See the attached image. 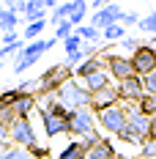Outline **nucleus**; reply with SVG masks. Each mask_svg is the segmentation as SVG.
Returning a JSON list of instances; mask_svg holds the SVG:
<instances>
[{
    "mask_svg": "<svg viewBox=\"0 0 156 159\" xmlns=\"http://www.w3.org/2000/svg\"><path fill=\"white\" fill-rule=\"evenodd\" d=\"M118 93H121V104H137L142 96H145V82L142 77H129L123 82H118Z\"/></svg>",
    "mask_w": 156,
    "mask_h": 159,
    "instance_id": "9b49d317",
    "label": "nucleus"
},
{
    "mask_svg": "<svg viewBox=\"0 0 156 159\" xmlns=\"http://www.w3.org/2000/svg\"><path fill=\"white\" fill-rule=\"evenodd\" d=\"M140 44H142V41H140V39H134V36H126L123 41H121V47H123V49H129V52H134V49L140 47Z\"/></svg>",
    "mask_w": 156,
    "mask_h": 159,
    "instance_id": "e433bc0d",
    "label": "nucleus"
},
{
    "mask_svg": "<svg viewBox=\"0 0 156 159\" xmlns=\"http://www.w3.org/2000/svg\"><path fill=\"white\" fill-rule=\"evenodd\" d=\"M8 140L14 148H25V151H30L38 145V134H36V129H33V121L30 118H16L14 124L8 126Z\"/></svg>",
    "mask_w": 156,
    "mask_h": 159,
    "instance_id": "39448f33",
    "label": "nucleus"
},
{
    "mask_svg": "<svg viewBox=\"0 0 156 159\" xmlns=\"http://www.w3.org/2000/svg\"><path fill=\"white\" fill-rule=\"evenodd\" d=\"M142 82H145V93L156 96V71H154V74H148V77H142Z\"/></svg>",
    "mask_w": 156,
    "mask_h": 159,
    "instance_id": "c9c22d12",
    "label": "nucleus"
},
{
    "mask_svg": "<svg viewBox=\"0 0 156 159\" xmlns=\"http://www.w3.org/2000/svg\"><path fill=\"white\" fill-rule=\"evenodd\" d=\"M0 159H33L30 157V151H25V148H3L0 151Z\"/></svg>",
    "mask_w": 156,
    "mask_h": 159,
    "instance_id": "cd10ccee",
    "label": "nucleus"
},
{
    "mask_svg": "<svg viewBox=\"0 0 156 159\" xmlns=\"http://www.w3.org/2000/svg\"><path fill=\"white\" fill-rule=\"evenodd\" d=\"M14 121H16L14 107H3V104H0V124H3V126H11Z\"/></svg>",
    "mask_w": 156,
    "mask_h": 159,
    "instance_id": "2f4dec72",
    "label": "nucleus"
},
{
    "mask_svg": "<svg viewBox=\"0 0 156 159\" xmlns=\"http://www.w3.org/2000/svg\"><path fill=\"white\" fill-rule=\"evenodd\" d=\"M6 143H8V126H3V124H0V148H3Z\"/></svg>",
    "mask_w": 156,
    "mask_h": 159,
    "instance_id": "58836bf2",
    "label": "nucleus"
},
{
    "mask_svg": "<svg viewBox=\"0 0 156 159\" xmlns=\"http://www.w3.org/2000/svg\"><path fill=\"white\" fill-rule=\"evenodd\" d=\"M38 107V99L30 93H22L19 99H16V104H14V112H16V118H30V112Z\"/></svg>",
    "mask_w": 156,
    "mask_h": 159,
    "instance_id": "f3484780",
    "label": "nucleus"
},
{
    "mask_svg": "<svg viewBox=\"0 0 156 159\" xmlns=\"http://www.w3.org/2000/svg\"><path fill=\"white\" fill-rule=\"evenodd\" d=\"M129 61H131V69H134L137 77H148V74L156 71V49L151 44H140V47L131 52Z\"/></svg>",
    "mask_w": 156,
    "mask_h": 159,
    "instance_id": "6e6552de",
    "label": "nucleus"
},
{
    "mask_svg": "<svg viewBox=\"0 0 156 159\" xmlns=\"http://www.w3.org/2000/svg\"><path fill=\"white\" fill-rule=\"evenodd\" d=\"M140 159H156V137H151L140 145Z\"/></svg>",
    "mask_w": 156,
    "mask_h": 159,
    "instance_id": "7c9ffc66",
    "label": "nucleus"
},
{
    "mask_svg": "<svg viewBox=\"0 0 156 159\" xmlns=\"http://www.w3.org/2000/svg\"><path fill=\"white\" fill-rule=\"evenodd\" d=\"M121 25H123V28L140 25V14H137V11H123V16H121Z\"/></svg>",
    "mask_w": 156,
    "mask_h": 159,
    "instance_id": "473e14b6",
    "label": "nucleus"
},
{
    "mask_svg": "<svg viewBox=\"0 0 156 159\" xmlns=\"http://www.w3.org/2000/svg\"><path fill=\"white\" fill-rule=\"evenodd\" d=\"M82 44H85V41H82V39H79V33L74 30L66 41H63V49H66V55H74V52H79V49H82Z\"/></svg>",
    "mask_w": 156,
    "mask_h": 159,
    "instance_id": "a878e982",
    "label": "nucleus"
},
{
    "mask_svg": "<svg viewBox=\"0 0 156 159\" xmlns=\"http://www.w3.org/2000/svg\"><path fill=\"white\" fill-rule=\"evenodd\" d=\"M77 33L85 44H99L101 41V30H96L93 25H82V28H77Z\"/></svg>",
    "mask_w": 156,
    "mask_h": 159,
    "instance_id": "b1692460",
    "label": "nucleus"
},
{
    "mask_svg": "<svg viewBox=\"0 0 156 159\" xmlns=\"http://www.w3.org/2000/svg\"><path fill=\"white\" fill-rule=\"evenodd\" d=\"M126 107V134L121 137L129 145H142L145 140H151V121L148 115H142L137 110V104H123Z\"/></svg>",
    "mask_w": 156,
    "mask_h": 159,
    "instance_id": "f257e3e1",
    "label": "nucleus"
},
{
    "mask_svg": "<svg viewBox=\"0 0 156 159\" xmlns=\"http://www.w3.org/2000/svg\"><path fill=\"white\" fill-rule=\"evenodd\" d=\"M82 85H85L91 93H96V91H101V88L112 85V77H109L107 71H96V74H91V77H85V80H82Z\"/></svg>",
    "mask_w": 156,
    "mask_h": 159,
    "instance_id": "a211bd4d",
    "label": "nucleus"
},
{
    "mask_svg": "<svg viewBox=\"0 0 156 159\" xmlns=\"http://www.w3.org/2000/svg\"><path fill=\"white\" fill-rule=\"evenodd\" d=\"M140 33H151V36H156V11H151V14L140 16Z\"/></svg>",
    "mask_w": 156,
    "mask_h": 159,
    "instance_id": "bb28decb",
    "label": "nucleus"
},
{
    "mask_svg": "<svg viewBox=\"0 0 156 159\" xmlns=\"http://www.w3.org/2000/svg\"><path fill=\"white\" fill-rule=\"evenodd\" d=\"M151 137H156V118L151 121Z\"/></svg>",
    "mask_w": 156,
    "mask_h": 159,
    "instance_id": "ea45409f",
    "label": "nucleus"
},
{
    "mask_svg": "<svg viewBox=\"0 0 156 159\" xmlns=\"http://www.w3.org/2000/svg\"><path fill=\"white\" fill-rule=\"evenodd\" d=\"M71 33H74V25H71V22H58V25H55V33H52V36H55L58 41H66V39H69Z\"/></svg>",
    "mask_w": 156,
    "mask_h": 159,
    "instance_id": "c85d7f7f",
    "label": "nucleus"
},
{
    "mask_svg": "<svg viewBox=\"0 0 156 159\" xmlns=\"http://www.w3.org/2000/svg\"><path fill=\"white\" fill-rule=\"evenodd\" d=\"M41 121H44V134H47L49 140H55V137H60V134H69V118H58V115H49L47 110H41Z\"/></svg>",
    "mask_w": 156,
    "mask_h": 159,
    "instance_id": "ddd939ff",
    "label": "nucleus"
},
{
    "mask_svg": "<svg viewBox=\"0 0 156 159\" xmlns=\"http://www.w3.org/2000/svg\"><path fill=\"white\" fill-rule=\"evenodd\" d=\"M41 19H49V11L44 6V0H25V14H22V22H41Z\"/></svg>",
    "mask_w": 156,
    "mask_h": 159,
    "instance_id": "4468645a",
    "label": "nucleus"
},
{
    "mask_svg": "<svg viewBox=\"0 0 156 159\" xmlns=\"http://www.w3.org/2000/svg\"><path fill=\"white\" fill-rule=\"evenodd\" d=\"M14 44H19V33H3V47H14Z\"/></svg>",
    "mask_w": 156,
    "mask_h": 159,
    "instance_id": "4c0bfd02",
    "label": "nucleus"
},
{
    "mask_svg": "<svg viewBox=\"0 0 156 159\" xmlns=\"http://www.w3.org/2000/svg\"><path fill=\"white\" fill-rule=\"evenodd\" d=\"M3 14H6V6H0V19H3Z\"/></svg>",
    "mask_w": 156,
    "mask_h": 159,
    "instance_id": "79ce46f5",
    "label": "nucleus"
},
{
    "mask_svg": "<svg viewBox=\"0 0 156 159\" xmlns=\"http://www.w3.org/2000/svg\"><path fill=\"white\" fill-rule=\"evenodd\" d=\"M38 80H41V96H44V93H55L63 82L74 80V71H71L66 63H58V66H49Z\"/></svg>",
    "mask_w": 156,
    "mask_h": 159,
    "instance_id": "0eeeda50",
    "label": "nucleus"
},
{
    "mask_svg": "<svg viewBox=\"0 0 156 159\" xmlns=\"http://www.w3.org/2000/svg\"><path fill=\"white\" fill-rule=\"evenodd\" d=\"M154 118H156V115H154Z\"/></svg>",
    "mask_w": 156,
    "mask_h": 159,
    "instance_id": "37998d69",
    "label": "nucleus"
},
{
    "mask_svg": "<svg viewBox=\"0 0 156 159\" xmlns=\"http://www.w3.org/2000/svg\"><path fill=\"white\" fill-rule=\"evenodd\" d=\"M55 99H58V102H60V104H63L69 112L91 107V91H88L82 82H77V80H69V82H63L60 88L55 91Z\"/></svg>",
    "mask_w": 156,
    "mask_h": 159,
    "instance_id": "7ed1b4c3",
    "label": "nucleus"
},
{
    "mask_svg": "<svg viewBox=\"0 0 156 159\" xmlns=\"http://www.w3.org/2000/svg\"><path fill=\"white\" fill-rule=\"evenodd\" d=\"M19 22H22V16L6 8V14H3V19H0V30H3V33H14Z\"/></svg>",
    "mask_w": 156,
    "mask_h": 159,
    "instance_id": "5701e85b",
    "label": "nucleus"
},
{
    "mask_svg": "<svg viewBox=\"0 0 156 159\" xmlns=\"http://www.w3.org/2000/svg\"><path fill=\"white\" fill-rule=\"evenodd\" d=\"M115 104H121V93H118V85H107V88H101V91L91 93V110H93V112L109 110V107H115Z\"/></svg>",
    "mask_w": 156,
    "mask_h": 159,
    "instance_id": "f8f14e48",
    "label": "nucleus"
},
{
    "mask_svg": "<svg viewBox=\"0 0 156 159\" xmlns=\"http://www.w3.org/2000/svg\"><path fill=\"white\" fill-rule=\"evenodd\" d=\"M82 61H85V55H82V49H79V52H74V55H66V61H63V63H66L71 71H74V69H77Z\"/></svg>",
    "mask_w": 156,
    "mask_h": 159,
    "instance_id": "72a5a7b5",
    "label": "nucleus"
},
{
    "mask_svg": "<svg viewBox=\"0 0 156 159\" xmlns=\"http://www.w3.org/2000/svg\"><path fill=\"white\" fill-rule=\"evenodd\" d=\"M85 157H88V148L82 145V140H71V143L58 154V159H85Z\"/></svg>",
    "mask_w": 156,
    "mask_h": 159,
    "instance_id": "6ab92c4d",
    "label": "nucleus"
},
{
    "mask_svg": "<svg viewBox=\"0 0 156 159\" xmlns=\"http://www.w3.org/2000/svg\"><path fill=\"white\" fill-rule=\"evenodd\" d=\"M19 96H22V91H19V88H11V91H3V93H0V104H3V107H14Z\"/></svg>",
    "mask_w": 156,
    "mask_h": 159,
    "instance_id": "c756f323",
    "label": "nucleus"
},
{
    "mask_svg": "<svg viewBox=\"0 0 156 159\" xmlns=\"http://www.w3.org/2000/svg\"><path fill=\"white\" fill-rule=\"evenodd\" d=\"M148 44H151V47L156 49V36H151V41H148Z\"/></svg>",
    "mask_w": 156,
    "mask_h": 159,
    "instance_id": "a19ab883",
    "label": "nucleus"
},
{
    "mask_svg": "<svg viewBox=\"0 0 156 159\" xmlns=\"http://www.w3.org/2000/svg\"><path fill=\"white\" fill-rule=\"evenodd\" d=\"M55 44H58L55 36H52V39H36V41H30V44H25V47L19 49L16 61H14V74H25V71H28L30 66L38 63Z\"/></svg>",
    "mask_w": 156,
    "mask_h": 159,
    "instance_id": "f03ea898",
    "label": "nucleus"
},
{
    "mask_svg": "<svg viewBox=\"0 0 156 159\" xmlns=\"http://www.w3.org/2000/svg\"><path fill=\"white\" fill-rule=\"evenodd\" d=\"M101 58H104V66H107V74L115 80V85L123 82V80H129V77H134V69H131V61L129 58L115 55V52H104Z\"/></svg>",
    "mask_w": 156,
    "mask_h": 159,
    "instance_id": "1a4fd4ad",
    "label": "nucleus"
},
{
    "mask_svg": "<svg viewBox=\"0 0 156 159\" xmlns=\"http://www.w3.org/2000/svg\"><path fill=\"white\" fill-rule=\"evenodd\" d=\"M101 39H104L107 44H115V41L121 44V41L126 39V28L123 25H112V28H107V30H101Z\"/></svg>",
    "mask_w": 156,
    "mask_h": 159,
    "instance_id": "4be33fe9",
    "label": "nucleus"
},
{
    "mask_svg": "<svg viewBox=\"0 0 156 159\" xmlns=\"http://www.w3.org/2000/svg\"><path fill=\"white\" fill-rule=\"evenodd\" d=\"M96 124L104 129L107 134H112V137L121 140L126 134V107L123 104H115V107H109V110L96 112Z\"/></svg>",
    "mask_w": 156,
    "mask_h": 159,
    "instance_id": "20e7f679",
    "label": "nucleus"
},
{
    "mask_svg": "<svg viewBox=\"0 0 156 159\" xmlns=\"http://www.w3.org/2000/svg\"><path fill=\"white\" fill-rule=\"evenodd\" d=\"M88 8H91V6H88L85 0H74V14H71V19H69V22L74 25V30H77V28H82L85 16H88Z\"/></svg>",
    "mask_w": 156,
    "mask_h": 159,
    "instance_id": "412c9836",
    "label": "nucleus"
},
{
    "mask_svg": "<svg viewBox=\"0 0 156 159\" xmlns=\"http://www.w3.org/2000/svg\"><path fill=\"white\" fill-rule=\"evenodd\" d=\"M121 16H123V8H121L118 3H107L101 11H96V14L91 16L88 25H93L96 30H107L112 25H121Z\"/></svg>",
    "mask_w": 156,
    "mask_h": 159,
    "instance_id": "9d476101",
    "label": "nucleus"
},
{
    "mask_svg": "<svg viewBox=\"0 0 156 159\" xmlns=\"http://www.w3.org/2000/svg\"><path fill=\"white\" fill-rule=\"evenodd\" d=\"M49 154H52V151H49L47 145H36V148H30V157L33 159H49Z\"/></svg>",
    "mask_w": 156,
    "mask_h": 159,
    "instance_id": "f704fd0d",
    "label": "nucleus"
},
{
    "mask_svg": "<svg viewBox=\"0 0 156 159\" xmlns=\"http://www.w3.org/2000/svg\"><path fill=\"white\" fill-rule=\"evenodd\" d=\"M47 25H49V19H41V22H28V25H25V30H22V39H25V41H36L41 33L47 30Z\"/></svg>",
    "mask_w": 156,
    "mask_h": 159,
    "instance_id": "aec40b11",
    "label": "nucleus"
},
{
    "mask_svg": "<svg viewBox=\"0 0 156 159\" xmlns=\"http://www.w3.org/2000/svg\"><path fill=\"white\" fill-rule=\"evenodd\" d=\"M96 132V112L91 107L85 110H74L69 115V134H74V140H82Z\"/></svg>",
    "mask_w": 156,
    "mask_h": 159,
    "instance_id": "423d86ee",
    "label": "nucleus"
},
{
    "mask_svg": "<svg viewBox=\"0 0 156 159\" xmlns=\"http://www.w3.org/2000/svg\"><path fill=\"white\" fill-rule=\"evenodd\" d=\"M96 71H107V66H104V58H101V55H96V58H85V61L74 69V77L85 80V77H91V74H96Z\"/></svg>",
    "mask_w": 156,
    "mask_h": 159,
    "instance_id": "2eb2a0df",
    "label": "nucleus"
},
{
    "mask_svg": "<svg viewBox=\"0 0 156 159\" xmlns=\"http://www.w3.org/2000/svg\"><path fill=\"white\" fill-rule=\"evenodd\" d=\"M85 159H121L118 157V151H115V145L109 143V140H104L101 137V143H96L91 151H88V157Z\"/></svg>",
    "mask_w": 156,
    "mask_h": 159,
    "instance_id": "dca6fc26",
    "label": "nucleus"
},
{
    "mask_svg": "<svg viewBox=\"0 0 156 159\" xmlns=\"http://www.w3.org/2000/svg\"><path fill=\"white\" fill-rule=\"evenodd\" d=\"M137 110H140L142 115H148V118H154V115H156V96L145 93L140 102H137Z\"/></svg>",
    "mask_w": 156,
    "mask_h": 159,
    "instance_id": "393cba45",
    "label": "nucleus"
}]
</instances>
